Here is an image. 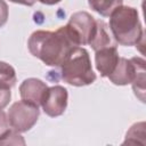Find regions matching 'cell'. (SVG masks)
<instances>
[{"label":"cell","mask_w":146,"mask_h":146,"mask_svg":"<svg viewBox=\"0 0 146 146\" xmlns=\"http://www.w3.org/2000/svg\"><path fill=\"white\" fill-rule=\"evenodd\" d=\"M75 46L66 33L64 26L57 31L39 30L31 34L27 48L31 55L48 66H60Z\"/></svg>","instance_id":"1"},{"label":"cell","mask_w":146,"mask_h":146,"mask_svg":"<svg viewBox=\"0 0 146 146\" xmlns=\"http://www.w3.org/2000/svg\"><path fill=\"white\" fill-rule=\"evenodd\" d=\"M110 17V30L114 41L121 46H135L143 40L144 31L136 8L120 6Z\"/></svg>","instance_id":"2"},{"label":"cell","mask_w":146,"mask_h":146,"mask_svg":"<svg viewBox=\"0 0 146 146\" xmlns=\"http://www.w3.org/2000/svg\"><path fill=\"white\" fill-rule=\"evenodd\" d=\"M60 78L74 87L89 86L96 80L89 52L82 47H75L60 65Z\"/></svg>","instance_id":"3"},{"label":"cell","mask_w":146,"mask_h":146,"mask_svg":"<svg viewBox=\"0 0 146 146\" xmlns=\"http://www.w3.org/2000/svg\"><path fill=\"white\" fill-rule=\"evenodd\" d=\"M67 35L75 46L89 44L97 27V19L87 11L74 13L64 26Z\"/></svg>","instance_id":"4"},{"label":"cell","mask_w":146,"mask_h":146,"mask_svg":"<svg viewBox=\"0 0 146 146\" xmlns=\"http://www.w3.org/2000/svg\"><path fill=\"white\" fill-rule=\"evenodd\" d=\"M40 116L39 106L30 104L27 102L21 100L14 103L7 114L9 125L13 130L21 132H26L36 123Z\"/></svg>","instance_id":"5"},{"label":"cell","mask_w":146,"mask_h":146,"mask_svg":"<svg viewBox=\"0 0 146 146\" xmlns=\"http://www.w3.org/2000/svg\"><path fill=\"white\" fill-rule=\"evenodd\" d=\"M67 99L68 92L66 88L63 86H52L47 88L40 105L48 116L56 117L60 116L65 112L67 107Z\"/></svg>","instance_id":"6"},{"label":"cell","mask_w":146,"mask_h":146,"mask_svg":"<svg viewBox=\"0 0 146 146\" xmlns=\"http://www.w3.org/2000/svg\"><path fill=\"white\" fill-rule=\"evenodd\" d=\"M143 64H145V60L140 57H132L131 59L120 57L114 71L107 78L116 86H127L132 83L138 68Z\"/></svg>","instance_id":"7"},{"label":"cell","mask_w":146,"mask_h":146,"mask_svg":"<svg viewBox=\"0 0 146 146\" xmlns=\"http://www.w3.org/2000/svg\"><path fill=\"white\" fill-rule=\"evenodd\" d=\"M48 86L36 78L25 79L19 86V95L22 100L33 104L35 106H40L42 97L47 90Z\"/></svg>","instance_id":"8"},{"label":"cell","mask_w":146,"mask_h":146,"mask_svg":"<svg viewBox=\"0 0 146 146\" xmlns=\"http://www.w3.org/2000/svg\"><path fill=\"white\" fill-rule=\"evenodd\" d=\"M95 65L97 71L100 73V76L107 78L115 68L119 62V51L116 46L105 47L95 51Z\"/></svg>","instance_id":"9"},{"label":"cell","mask_w":146,"mask_h":146,"mask_svg":"<svg viewBox=\"0 0 146 146\" xmlns=\"http://www.w3.org/2000/svg\"><path fill=\"white\" fill-rule=\"evenodd\" d=\"M89 46L95 50H99L102 48L105 47H111V46H116V42L113 41L110 32H108V27L106 25V23L102 19H97V27H96V32L94 34V38L91 40V42L89 43Z\"/></svg>","instance_id":"10"},{"label":"cell","mask_w":146,"mask_h":146,"mask_svg":"<svg viewBox=\"0 0 146 146\" xmlns=\"http://www.w3.org/2000/svg\"><path fill=\"white\" fill-rule=\"evenodd\" d=\"M90 8L103 17H108L112 11L122 6L123 0H88Z\"/></svg>","instance_id":"11"},{"label":"cell","mask_w":146,"mask_h":146,"mask_svg":"<svg viewBox=\"0 0 146 146\" xmlns=\"http://www.w3.org/2000/svg\"><path fill=\"white\" fill-rule=\"evenodd\" d=\"M15 84H16L15 68L5 62H0V87L11 89Z\"/></svg>","instance_id":"12"},{"label":"cell","mask_w":146,"mask_h":146,"mask_svg":"<svg viewBox=\"0 0 146 146\" xmlns=\"http://www.w3.org/2000/svg\"><path fill=\"white\" fill-rule=\"evenodd\" d=\"M137 137H140L144 139L145 137V122H139V123H135L129 131L125 135V140L124 144H136L137 141Z\"/></svg>","instance_id":"13"},{"label":"cell","mask_w":146,"mask_h":146,"mask_svg":"<svg viewBox=\"0 0 146 146\" xmlns=\"http://www.w3.org/2000/svg\"><path fill=\"white\" fill-rule=\"evenodd\" d=\"M25 144V140L21 135H18L17 131L15 130H7L5 133L0 136V145H18Z\"/></svg>","instance_id":"14"},{"label":"cell","mask_w":146,"mask_h":146,"mask_svg":"<svg viewBox=\"0 0 146 146\" xmlns=\"http://www.w3.org/2000/svg\"><path fill=\"white\" fill-rule=\"evenodd\" d=\"M10 98H11L10 89L0 87V108H5L9 104Z\"/></svg>","instance_id":"15"},{"label":"cell","mask_w":146,"mask_h":146,"mask_svg":"<svg viewBox=\"0 0 146 146\" xmlns=\"http://www.w3.org/2000/svg\"><path fill=\"white\" fill-rule=\"evenodd\" d=\"M8 21V5L5 0H0V27H2Z\"/></svg>","instance_id":"16"},{"label":"cell","mask_w":146,"mask_h":146,"mask_svg":"<svg viewBox=\"0 0 146 146\" xmlns=\"http://www.w3.org/2000/svg\"><path fill=\"white\" fill-rule=\"evenodd\" d=\"M8 129H9V122L7 114L2 111V108H0V136L5 133Z\"/></svg>","instance_id":"17"},{"label":"cell","mask_w":146,"mask_h":146,"mask_svg":"<svg viewBox=\"0 0 146 146\" xmlns=\"http://www.w3.org/2000/svg\"><path fill=\"white\" fill-rule=\"evenodd\" d=\"M9 1H11L14 3H18V5H24V6L31 7V6H33L35 3L36 0H9Z\"/></svg>","instance_id":"18"},{"label":"cell","mask_w":146,"mask_h":146,"mask_svg":"<svg viewBox=\"0 0 146 146\" xmlns=\"http://www.w3.org/2000/svg\"><path fill=\"white\" fill-rule=\"evenodd\" d=\"M39 2L43 3V5H48V6H52V5H56L58 2H60L62 0H38Z\"/></svg>","instance_id":"19"}]
</instances>
